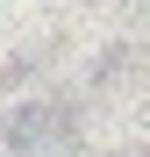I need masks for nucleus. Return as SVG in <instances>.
Returning a JSON list of instances; mask_svg holds the SVG:
<instances>
[{
	"instance_id": "nucleus-1",
	"label": "nucleus",
	"mask_w": 150,
	"mask_h": 157,
	"mask_svg": "<svg viewBox=\"0 0 150 157\" xmlns=\"http://www.w3.org/2000/svg\"><path fill=\"white\" fill-rule=\"evenodd\" d=\"M50 128H64V107H57V100H36V107L0 114V157H36L50 143Z\"/></svg>"
}]
</instances>
